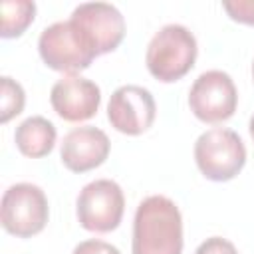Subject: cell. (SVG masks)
I'll use <instances>...</instances> for the list:
<instances>
[{
	"mask_svg": "<svg viewBox=\"0 0 254 254\" xmlns=\"http://www.w3.org/2000/svg\"><path fill=\"white\" fill-rule=\"evenodd\" d=\"M133 254H183V216L163 194L143 198L133 218Z\"/></svg>",
	"mask_w": 254,
	"mask_h": 254,
	"instance_id": "cell-1",
	"label": "cell"
},
{
	"mask_svg": "<svg viewBox=\"0 0 254 254\" xmlns=\"http://www.w3.org/2000/svg\"><path fill=\"white\" fill-rule=\"evenodd\" d=\"M198 48L194 34L181 24L163 26L149 42L145 64L153 77L171 83L181 79L194 65Z\"/></svg>",
	"mask_w": 254,
	"mask_h": 254,
	"instance_id": "cell-2",
	"label": "cell"
},
{
	"mask_svg": "<svg viewBox=\"0 0 254 254\" xmlns=\"http://www.w3.org/2000/svg\"><path fill=\"white\" fill-rule=\"evenodd\" d=\"M198 171L216 183L234 179L246 163V147L240 135L226 127H214L198 135L194 143Z\"/></svg>",
	"mask_w": 254,
	"mask_h": 254,
	"instance_id": "cell-3",
	"label": "cell"
},
{
	"mask_svg": "<svg viewBox=\"0 0 254 254\" xmlns=\"http://www.w3.org/2000/svg\"><path fill=\"white\" fill-rule=\"evenodd\" d=\"M50 216L46 192L32 183L8 187L0 202V220L6 232L18 238H30L44 230Z\"/></svg>",
	"mask_w": 254,
	"mask_h": 254,
	"instance_id": "cell-4",
	"label": "cell"
},
{
	"mask_svg": "<svg viewBox=\"0 0 254 254\" xmlns=\"http://www.w3.org/2000/svg\"><path fill=\"white\" fill-rule=\"evenodd\" d=\"M38 52L48 67L65 73L87 69L97 58L71 20L44 28L38 40Z\"/></svg>",
	"mask_w": 254,
	"mask_h": 254,
	"instance_id": "cell-5",
	"label": "cell"
},
{
	"mask_svg": "<svg viewBox=\"0 0 254 254\" xmlns=\"http://www.w3.org/2000/svg\"><path fill=\"white\" fill-rule=\"evenodd\" d=\"M125 210L121 187L111 179L87 183L75 200L79 224L89 232H111L119 226Z\"/></svg>",
	"mask_w": 254,
	"mask_h": 254,
	"instance_id": "cell-6",
	"label": "cell"
},
{
	"mask_svg": "<svg viewBox=\"0 0 254 254\" xmlns=\"http://www.w3.org/2000/svg\"><path fill=\"white\" fill-rule=\"evenodd\" d=\"M190 111L204 123H220L234 115L238 91L232 77L220 69L200 73L189 91Z\"/></svg>",
	"mask_w": 254,
	"mask_h": 254,
	"instance_id": "cell-7",
	"label": "cell"
},
{
	"mask_svg": "<svg viewBox=\"0 0 254 254\" xmlns=\"http://www.w3.org/2000/svg\"><path fill=\"white\" fill-rule=\"evenodd\" d=\"M69 20L95 56L113 52L125 36V20L121 12L107 2H83L73 8Z\"/></svg>",
	"mask_w": 254,
	"mask_h": 254,
	"instance_id": "cell-8",
	"label": "cell"
},
{
	"mask_svg": "<svg viewBox=\"0 0 254 254\" xmlns=\"http://www.w3.org/2000/svg\"><path fill=\"white\" fill-rule=\"evenodd\" d=\"M157 115V105L153 93L141 85H121L117 87L107 103L109 123L125 135L145 133Z\"/></svg>",
	"mask_w": 254,
	"mask_h": 254,
	"instance_id": "cell-9",
	"label": "cell"
},
{
	"mask_svg": "<svg viewBox=\"0 0 254 254\" xmlns=\"http://www.w3.org/2000/svg\"><path fill=\"white\" fill-rule=\"evenodd\" d=\"M50 101L54 111L71 123L87 121L91 119L101 103V91L95 85V81L67 73L62 79H58L50 91Z\"/></svg>",
	"mask_w": 254,
	"mask_h": 254,
	"instance_id": "cell-10",
	"label": "cell"
},
{
	"mask_svg": "<svg viewBox=\"0 0 254 254\" xmlns=\"http://www.w3.org/2000/svg\"><path fill=\"white\" fill-rule=\"evenodd\" d=\"M109 149H111L109 137L101 129L93 125H83L65 133L60 155H62V163L69 171L85 173L99 167L107 159Z\"/></svg>",
	"mask_w": 254,
	"mask_h": 254,
	"instance_id": "cell-11",
	"label": "cell"
},
{
	"mask_svg": "<svg viewBox=\"0 0 254 254\" xmlns=\"http://www.w3.org/2000/svg\"><path fill=\"white\" fill-rule=\"evenodd\" d=\"M56 135H58L56 127L50 119L42 115H32L16 127L14 141L22 155L40 159V157H46L54 149Z\"/></svg>",
	"mask_w": 254,
	"mask_h": 254,
	"instance_id": "cell-12",
	"label": "cell"
},
{
	"mask_svg": "<svg viewBox=\"0 0 254 254\" xmlns=\"http://www.w3.org/2000/svg\"><path fill=\"white\" fill-rule=\"evenodd\" d=\"M2 14V38H18L36 16V4L30 0H4L0 4Z\"/></svg>",
	"mask_w": 254,
	"mask_h": 254,
	"instance_id": "cell-13",
	"label": "cell"
},
{
	"mask_svg": "<svg viewBox=\"0 0 254 254\" xmlns=\"http://www.w3.org/2000/svg\"><path fill=\"white\" fill-rule=\"evenodd\" d=\"M26 103V93L18 81L8 75L0 77V121L8 123L14 115L22 113Z\"/></svg>",
	"mask_w": 254,
	"mask_h": 254,
	"instance_id": "cell-14",
	"label": "cell"
},
{
	"mask_svg": "<svg viewBox=\"0 0 254 254\" xmlns=\"http://www.w3.org/2000/svg\"><path fill=\"white\" fill-rule=\"evenodd\" d=\"M222 8L226 14L242 24L254 26V0H234V2H224Z\"/></svg>",
	"mask_w": 254,
	"mask_h": 254,
	"instance_id": "cell-15",
	"label": "cell"
},
{
	"mask_svg": "<svg viewBox=\"0 0 254 254\" xmlns=\"http://www.w3.org/2000/svg\"><path fill=\"white\" fill-rule=\"evenodd\" d=\"M194 254H238V250L230 240L222 236H210L198 244Z\"/></svg>",
	"mask_w": 254,
	"mask_h": 254,
	"instance_id": "cell-16",
	"label": "cell"
},
{
	"mask_svg": "<svg viewBox=\"0 0 254 254\" xmlns=\"http://www.w3.org/2000/svg\"><path fill=\"white\" fill-rule=\"evenodd\" d=\"M71 254H121L117 246L109 244V242H103V240H83L79 242Z\"/></svg>",
	"mask_w": 254,
	"mask_h": 254,
	"instance_id": "cell-17",
	"label": "cell"
},
{
	"mask_svg": "<svg viewBox=\"0 0 254 254\" xmlns=\"http://www.w3.org/2000/svg\"><path fill=\"white\" fill-rule=\"evenodd\" d=\"M250 135H252V139H254V115L250 117Z\"/></svg>",
	"mask_w": 254,
	"mask_h": 254,
	"instance_id": "cell-18",
	"label": "cell"
},
{
	"mask_svg": "<svg viewBox=\"0 0 254 254\" xmlns=\"http://www.w3.org/2000/svg\"><path fill=\"white\" fill-rule=\"evenodd\" d=\"M252 77H254V62H252Z\"/></svg>",
	"mask_w": 254,
	"mask_h": 254,
	"instance_id": "cell-19",
	"label": "cell"
}]
</instances>
